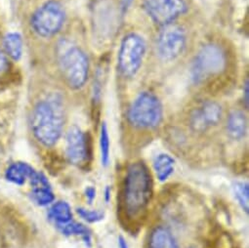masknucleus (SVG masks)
Returning <instances> with one entry per match:
<instances>
[{
  "instance_id": "obj_3",
  "label": "nucleus",
  "mask_w": 249,
  "mask_h": 248,
  "mask_svg": "<svg viewBox=\"0 0 249 248\" xmlns=\"http://www.w3.org/2000/svg\"><path fill=\"white\" fill-rule=\"evenodd\" d=\"M59 67L66 83L73 90L81 89L89 77L90 65L85 52L73 44H66L59 54Z\"/></svg>"
},
{
  "instance_id": "obj_18",
  "label": "nucleus",
  "mask_w": 249,
  "mask_h": 248,
  "mask_svg": "<svg viewBox=\"0 0 249 248\" xmlns=\"http://www.w3.org/2000/svg\"><path fill=\"white\" fill-rule=\"evenodd\" d=\"M48 217L54 222L56 227L65 225L72 221V212L70 204L66 201L60 200L55 202L48 213Z\"/></svg>"
},
{
  "instance_id": "obj_19",
  "label": "nucleus",
  "mask_w": 249,
  "mask_h": 248,
  "mask_svg": "<svg viewBox=\"0 0 249 248\" xmlns=\"http://www.w3.org/2000/svg\"><path fill=\"white\" fill-rule=\"evenodd\" d=\"M6 54L14 61H19L23 55V38L17 33L8 34L3 40Z\"/></svg>"
},
{
  "instance_id": "obj_8",
  "label": "nucleus",
  "mask_w": 249,
  "mask_h": 248,
  "mask_svg": "<svg viewBox=\"0 0 249 248\" xmlns=\"http://www.w3.org/2000/svg\"><path fill=\"white\" fill-rule=\"evenodd\" d=\"M187 35L178 25L169 24L163 26L157 37L156 49L159 57L165 62L176 60L186 48Z\"/></svg>"
},
{
  "instance_id": "obj_27",
  "label": "nucleus",
  "mask_w": 249,
  "mask_h": 248,
  "mask_svg": "<svg viewBox=\"0 0 249 248\" xmlns=\"http://www.w3.org/2000/svg\"><path fill=\"white\" fill-rule=\"evenodd\" d=\"M117 241H118V247H119V248H129V245H128L127 240H126L125 238H124L122 235L118 236Z\"/></svg>"
},
{
  "instance_id": "obj_16",
  "label": "nucleus",
  "mask_w": 249,
  "mask_h": 248,
  "mask_svg": "<svg viewBox=\"0 0 249 248\" xmlns=\"http://www.w3.org/2000/svg\"><path fill=\"white\" fill-rule=\"evenodd\" d=\"M35 171L36 170L26 162H16L7 168L5 177L9 182L23 186L27 180L31 179Z\"/></svg>"
},
{
  "instance_id": "obj_15",
  "label": "nucleus",
  "mask_w": 249,
  "mask_h": 248,
  "mask_svg": "<svg viewBox=\"0 0 249 248\" xmlns=\"http://www.w3.org/2000/svg\"><path fill=\"white\" fill-rule=\"evenodd\" d=\"M175 159L167 154H160L153 162V168L157 179L163 183L167 181L175 171Z\"/></svg>"
},
{
  "instance_id": "obj_24",
  "label": "nucleus",
  "mask_w": 249,
  "mask_h": 248,
  "mask_svg": "<svg viewBox=\"0 0 249 248\" xmlns=\"http://www.w3.org/2000/svg\"><path fill=\"white\" fill-rule=\"evenodd\" d=\"M84 195H85V197L88 201L89 204H92V202L94 201V199L96 198V195H97V191L96 189L93 187V186H88L85 191H84Z\"/></svg>"
},
{
  "instance_id": "obj_26",
  "label": "nucleus",
  "mask_w": 249,
  "mask_h": 248,
  "mask_svg": "<svg viewBox=\"0 0 249 248\" xmlns=\"http://www.w3.org/2000/svg\"><path fill=\"white\" fill-rule=\"evenodd\" d=\"M132 2H133V0H121V9H122L123 13L127 12V10L131 6Z\"/></svg>"
},
{
  "instance_id": "obj_21",
  "label": "nucleus",
  "mask_w": 249,
  "mask_h": 248,
  "mask_svg": "<svg viewBox=\"0 0 249 248\" xmlns=\"http://www.w3.org/2000/svg\"><path fill=\"white\" fill-rule=\"evenodd\" d=\"M234 198L240 205L241 209L248 214L249 210V185L244 182H236L232 186Z\"/></svg>"
},
{
  "instance_id": "obj_7",
  "label": "nucleus",
  "mask_w": 249,
  "mask_h": 248,
  "mask_svg": "<svg viewBox=\"0 0 249 248\" xmlns=\"http://www.w3.org/2000/svg\"><path fill=\"white\" fill-rule=\"evenodd\" d=\"M65 21L64 6L56 0H50L35 12L31 25L38 36L47 38L56 35L62 30Z\"/></svg>"
},
{
  "instance_id": "obj_22",
  "label": "nucleus",
  "mask_w": 249,
  "mask_h": 248,
  "mask_svg": "<svg viewBox=\"0 0 249 248\" xmlns=\"http://www.w3.org/2000/svg\"><path fill=\"white\" fill-rule=\"evenodd\" d=\"M76 213L79 215L81 219H83L85 222L89 224L98 223L105 218V213L99 210H90L86 209L84 207H78L76 209Z\"/></svg>"
},
{
  "instance_id": "obj_17",
  "label": "nucleus",
  "mask_w": 249,
  "mask_h": 248,
  "mask_svg": "<svg viewBox=\"0 0 249 248\" xmlns=\"http://www.w3.org/2000/svg\"><path fill=\"white\" fill-rule=\"evenodd\" d=\"M59 229V230L67 236H71V235H76V236H80L81 239L83 240L84 244L87 247H91L92 246V233L91 230L84 226L81 223L75 222V221H71L65 225L59 226L57 227Z\"/></svg>"
},
{
  "instance_id": "obj_11",
  "label": "nucleus",
  "mask_w": 249,
  "mask_h": 248,
  "mask_svg": "<svg viewBox=\"0 0 249 248\" xmlns=\"http://www.w3.org/2000/svg\"><path fill=\"white\" fill-rule=\"evenodd\" d=\"M223 109L215 101H204L195 107L190 114L189 122L191 128L196 132H205L220 123Z\"/></svg>"
},
{
  "instance_id": "obj_20",
  "label": "nucleus",
  "mask_w": 249,
  "mask_h": 248,
  "mask_svg": "<svg viewBox=\"0 0 249 248\" xmlns=\"http://www.w3.org/2000/svg\"><path fill=\"white\" fill-rule=\"evenodd\" d=\"M100 152H101V162L102 165L107 167L109 162L110 153V140L107 130V123L103 122L100 130Z\"/></svg>"
},
{
  "instance_id": "obj_1",
  "label": "nucleus",
  "mask_w": 249,
  "mask_h": 248,
  "mask_svg": "<svg viewBox=\"0 0 249 248\" xmlns=\"http://www.w3.org/2000/svg\"><path fill=\"white\" fill-rule=\"evenodd\" d=\"M154 193L153 175L144 161L131 163L122 189V205L129 219L140 217L148 208Z\"/></svg>"
},
{
  "instance_id": "obj_10",
  "label": "nucleus",
  "mask_w": 249,
  "mask_h": 248,
  "mask_svg": "<svg viewBox=\"0 0 249 248\" xmlns=\"http://www.w3.org/2000/svg\"><path fill=\"white\" fill-rule=\"evenodd\" d=\"M66 156L73 165H83L91 157L90 138L78 126L70 127L66 135Z\"/></svg>"
},
{
  "instance_id": "obj_12",
  "label": "nucleus",
  "mask_w": 249,
  "mask_h": 248,
  "mask_svg": "<svg viewBox=\"0 0 249 248\" xmlns=\"http://www.w3.org/2000/svg\"><path fill=\"white\" fill-rule=\"evenodd\" d=\"M30 182L32 186V198L37 205L46 206L55 200L51 185L43 173L35 171Z\"/></svg>"
},
{
  "instance_id": "obj_25",
  "label": "nucleus",
  "mask_w": 249,
  "mask_h": 248,
  "mask_svg": "<svg viewBox=\"0 0 249 248\" xmlns=\"http://www.w3.org/2000/svg\"><path fill=\"white\" fill-rule=\"evenodd\" d=\"M243 101L246 104V107H248V103H249V83H248V79H246V82L244 84V88H243Z\"/></svg>"
},
{
  "instance_id": "obj_14",
  "label": "nucleus",
  "mask_w": 249,
  "mask_h": 248,
  "mask_svg": "<svg viewBox=\"0 0 249 248\" xmlns=\"http://www.w3.org/2000/svg\"><path fill=\"white\" fill-rule=\"evenodd\" d=\"M247 131V118L240 110L231 111L227 119V132L233 140L244 138Z\"/></svg>"
},
{
  "instance_id": "obj_28",
  "label": "nucleus",
  "mask_w": 249,
  "mask_h": 248,
  "mask_svg": "<svg viewBox=\"0 0 249 248\" xmlns=\"http://www.w3.org/2000/svg\"><path fill=\"white\" fill-rule=\"evenodd\" d=\"M104 198H105V201H106L107 203V202L110 200V198H111V188L108 187V186H107L106 189H105V191H104Z\"/></svg>"
},
{
  "instance_id": "obj_6",
  "label": "nucleus",
  "mask_w": 249,
  "mask_h": 248,
  "mask_svg": "<svg viewBox=\"0 0 249 248\" xmlns=\"http://www.w3.org/2000/svg\"><path fill=\"white\" fill-rule=\"evenodd\" d=\"M147 51L144 38L134 33L123 37L118 51V69L126 78H131L139 71Z\"/></svg>"
},
{
  "instance_id": "obj_13",
  "label": "nucleus",
  "mask_w": 249,
  "mask_h": 248,
  "mask_svg": "<svg viewBox=\"0 0 249 248\" xmlns=\"http://www.w3.org/2000/svg\"><path fill=\"white\" fill-rule=\"evenodd\" d=\"M148 248H179L172 232L165 227L155 228L148 240Z\"/></svg>"
},
{
  "instance_id": "obj_4",
  "label": "nucleus",
  "mask_w": 249,
  "mask_h": 248,
  "mask_svg": "<svg viewBox=\"0 0 249 248\" xmlns=\"http://www.w3.org/2000/svg\"><path fill=\"white\" fill-rule=\"evenodd\" d=\"M127 119L137 129H155L163 119V107L160 99L151 92H142L127 111Z\"/></svg>"
},
{
  "instance_id": "obj_2",
  "label": "nucleus",
  "mask_w": 249,
  "mask_h": 248,
  "mask_svg": "<svg viewBox=\"0 0 249 248\" xmlns=\"http://www.w3.org/2000/svg\"><path fill=\"white\" fill-rule=\"evenodd\" d=\"M32 130L36 140L49 148L60 140L65 125V106L58 95H50L36 104L32 114Z\"/></svg>"
},
{
  "instance_id": "obj_9",
  "label": "nucleus",
  "mask_w": 249,
  "mask_h": 248,
  "mask_svg": "<svg viewBox=\"0 0 249 248\" xmlns=\"http://www.w3.org/2000/svg\"><path fill=\"white\" fill-rule=\"evenodd\" d=\"M143 7L153 22L161 27L174 23L188 10L185 0H144Z\"/></svg>"
},
{
  "instance_id": "obj_5",
  "label": "nucleus",
  "mask_w": 249,
  "mask_h": 248,
  "mask_svg": "<svg viewBox=\"0 0 249 248\" xmlns=\"http://www.w3.org/2000/svg\"><path fill=\"white\" fill-rule=\"evenodd\" d=\"M228 59L225 50L216 43L201 47L192 65V79L196 84H202L222 73L227 67Z\"/></svg>"
},
{
  "instance_id": "obj_23",
  "label": "nucleus",
  "mask_w": 249,
  "mask_h": 248,
  "mask_svg": "<svg viewBox=\"0 0 249 248\" xmlns=\"http://www.w3.org/2000/svg\"><path fill=\"white\" fill-rule=\"evenodd\" d=\"M9 68V61L6 54L0 49V74L5 72Z\"/></svg>"
}]
</instances>
